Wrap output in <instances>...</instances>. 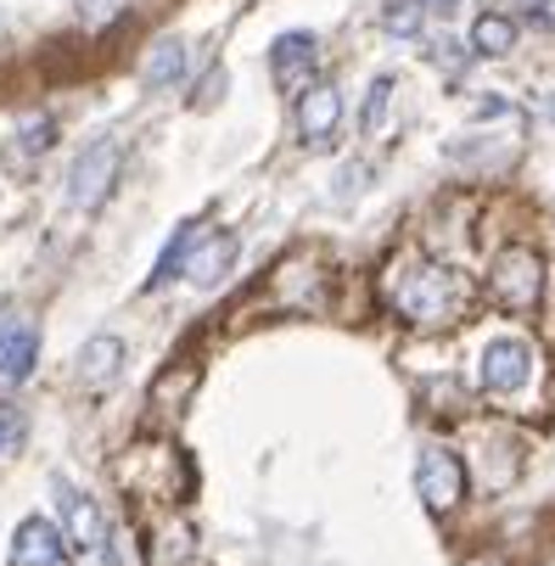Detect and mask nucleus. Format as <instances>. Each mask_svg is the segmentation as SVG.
<instances>
[{"label": "nucleus", "mask_w": 555, "mask_h": 566, "mask_svg": "<svg viewBox=\"0 0 555 566\" xmlns=\"http://www.w3.org/2000/svg\"><path fill=\"white\" fill-rule=\"evenodd\" d=\"M471 297H478L471 275L443 259H427V253H399L381 275V303L392 308V319H405L421 337L460 326L471 314Z\"/></svg>", "instance_id": "1"}, {"label": "nucleus", "mask_w": 555, "mask_h": 566, "mask_svg": "<svg viewBox=\"0 0 555 566\" xmlns=\"http://www.w3.org/2000/svg\"><path fill=\"white\" fill-rule=\"evenodd\" d=\"M118 482L135 500H157V505H180L191 494V465L175 443H135L129 454H118Z\"/></svg>", "instance_id": "2"}, {"label": "nucleus", "mask_w": 555, "mask_h": 566, "mask_svg": "<svg viewBox=\"0 0 555 566\" xmlns=\"http://www.w3.org/2000/svg\"><path fill=\"white\" fill-rule=\"evenodd\" d=\"M544 286H549V270H544V259L527 248V241H511V248L494 253V264H489V303L494 308H505V314H538Z\"/></svg>", "instance_id": "3"}, {"label": "nucleus", "mask_w": 555, "mask_h": 566, "mask_svg": "<svg viewBox=\"0 0 555 566\" xmlns=\"http://www.w3.org/2000/svg\"><path fill=\"white\" fill-rule=\"evenodd\" d=\"M118 169H124V140H118V135L91 140L85 151L73 157V169H67V208H78V213H96V208L113 197Z\"/></svg>", "instance_id": "4"}, {"label": "nucleus", "mask_w": 555, "mask_h": 566, "mask_svg": "<svg viewBox=\"0 0 555 566\" xmlns=\"http://www.w3.org/2000/svg\"><path fill=\"white\" fill-rule=\"evenodd\" d=\"M416 494L432 516H449L465 494H471V465L449 449V443H427L416 454Z\"/></svg>", "instance_id": "5"}, {"label": "nucleus", "mask_w": 555, "mask_h": 566, "mask_svg": "<svg viewBox=\"0 0 555 566\" xmlns=\"http://www.w3.org/2000/svg\"><path fill=\"white\" fill-rule=\"evenodd\" d=\"M264 297L275 308H286V314H314V308H326V297H332V270H321L308 253H292V259H281L270 270Z\"/></svg>", "instance_id": "6"}, {"label": "nucleus", "mask_w": 555, "mask_h": 566, "mask_svg": "<svg viewBox=\"0 0 555 566\" xmlns=\"http://www.w3.org/2000/svg\"><path fill=\"white\" fill-rule=\"evenodd\" d=\"M483 387L494 398H522L538 387V348L527 337H494L483 348Z\"/></svg>", "instance_id": "7"}, {"label": "nucleus", "mask_w": 555, "mask_h": 566, "mask_svg": "<svg viewBox=\"0 0 555 566\" xmlns=\"http://www.w3.org/2000/svg\"><path fill=\"white\" fill-rule=\"evenodd\" d=\"M56 516H62L67 549H78V555H102L107 549V516H102V505L91 494H78V489H67V482H56Z\"/></svg>", "instance_id": "8"}, {"label": "nucleus", "mask_w": 555, "mask_h": 566, "mask_svg": "<svg viewBox=\"0 0 555 566\" xmlns=\"http://www.w3.org/2000/svg\"><path fill=\"white\" fill-rule=\"evenodd\" d=\"M292 118H297V135H303L308 146L337 140V129H343V91L332 85V78H314V85L297 96Z\"/></svg>", "instance_id": "9"}, {"label": "nucleus", "mask_w": 555, "mask_h": 566, "mask_svg": "<svg viewBox=\"0 0 555 566\" xmlns=\"http://www.w3.org/2000/svg\"><path fill=\"white\" fill-rule=\"evenodd\" d=\"M314 67H321V40H314L308 29H292L270 45V73H275V85L281 91H308L314 85Z\"/></svg>", "instance_id": "10"}, {"label": "nucleus", "mask_w": 555, "mask_h": 566, "mask_svg": "<svg viewBox=\"0 0 555 566\" xmlns=\"http://www.w3.org/2000/svg\"><path fill=\"white\" fill-rule=\"evenodd\" d=\"M197 560V527L186 511H164L146 527V566H191Z\"/></svg>", "instance_id": "11"}, {"label": "nucleus", "mask_w": 555, "mask_h": 566, "mask_svg": "<svg viewBox=\"0 0 555 566\" xmlns=\"http://www.w3.org/2000/svg\"><path fill=\"white\" fill-rule=\"evenodd\" d=\"M124 359H129L124 337H113V332H96L85 348H78V359H73V381L85 387V392H107V387L124 376Z\"/></svg>", "instance_id": "12"}, {"label": "nucleus", "mask_w": 555, "mask_h": 566, "mask_svg": "<svg viewBox=\"0 0 555 566\" xmlns=\"http://www.w3.org/2000/svg\"><path fill=\"white\" fill-rule=\"evenodd\" d=\"M62 555H67L62 527L45 522V516H29V522H18V533H12L7 566H62Z\"/></svg>", "instance_id": "13"}, {"label": "nucleus", "mask_w": 555, "mask_h": 566, "mask_svg": "<svg viewBox=\"0 0 555 566\" xmlns=\"http://www.w3.org/2000/svg\"><path fill=\"white\" fill-rule=\"evenodd\" d=\"M34 359H40V332L29 319H7L0 326V392H12L34 376Z\"/></svg>", "instance_id": "14"}, {"label": "nucleus", "mask_w": 555, "mask_h": 566, "mask_svg": "<svg viewBox=\"0 0 555 566\" xmlns=\"http://www.w3.org/2000/svg\"><path fill=\"white\" fill-rule=\"evenodd\" d=\"M197 381H202V365L197 359H180V365H169V370H157L151 376V392H146V403L164 421H180L186 416V403L197 398Z\"/></svg>", "instance_id": "15"}, {"label": "nucleus", "mask_w": 555, "mask_h": 566, "mask_svg": "<svg viewBox=\"0 0 555 566\" xmlns=\"http://www.w3.org/2000/svg\"><path fill=\"white\" fill-rule=\"evenodd\" d=\"M235 253H242V235L235 230H208L202 241H197V253H191V264H186V281L191 286H219L224 275H230V264H235Z\"/></svg>", "instance_id": "16"}, {"label": "nucleus", "mask_w": 555, "mask_h": 566, "mask_svg": "<svg viewBox=\"0 0 555 566\" xmlns=\"http://www.w3.org/2000/svg\"><path fill=\"white\" fill-rule=\"evenodd\" d=\"M208 235V224L202 219H186L180 230H175V241L164 248V259H157V270L146 275V292H164L169 281H180L186 275V264H191V253H197V241Z\"/></svg>", "instance_id": "17"}, {"label": "nucleus", "mask_w": 555, "mask_h": 566, "mask_svg": "<svg viewBox=\"0 0 555 566\" xmlns=\"http://www.w3.org/2000/svg\"><path fill=\"white\" fill-rule=\"evenodd\" d=\"M140 78H146L151 91H175L180 78H186V45L180 40H157L146 51V62H140Z\"/></svg>", "instance_id": "18"}, {"label": "nucleus", "mask_w": 555, "mask_h": 566, "mask_svg": "<svg viewBox=\"0 0 555 566\" xmlns=\"http://www.w3.org/2000/svg\"><path fill=\"white\" fill-rule=\"evenodd\" d=\"M516 18L511 12H483L478 23H471V51L478 56H511L516 51Z\"/></svg>", "instance_id": "19"}, {"label": "nucleus", "mask_w": 555, "mask_h": 566, "mask_svg": "<svg viewBox=\"0 0 555 566\" xmlns=\"http://www.w3.org/2000/svg\"><path fill=\"white\" fill-rule=\"evenodd\" d=\"M392 91H399V78L392 73H376L370 78V91H365V102H359V135H381L387 129V113H392Z\"/></svg>", "instance_id": "20"}, {"label": "nucleus", "mask_w": 555, "mask_h": 566, "mask_svg": "<svg viewBox=\"0 0 555 566\" xmlns=\"http://www.w3.org/2000/svg\"><path fill=\"white\" fill-rule=\"evenodd\" d=\"M427 7L421 0H387L381 7V29L392 34V40H421V29H427Z\"/></svg>", "instance_id": "21"}, {"label": "nucleus", "mask_w": 555, "mask_h": 566, "mask_svg": "<svg viewBox=\"0 0 555 566\" xmlns=\"http://www.w3.org/2000/svg\"><path fill=\"white\" fill-rule=\"evenodd\" d=\"M129 12V0H73V18L85 23V29H107Z\"/></svg>", "instance_id": "22"}, {"label": "nucleus", "mask_w": 555, "mask_h": 566, "mask_svg": "<svg viewBox=\"0 0 555 566\" xmlns=\"http://www.w3.org/2000/svg\"><path fill=\"white\" fill-rule=\"evenodd\" d=\"M51 140H56V124H51V118H29V124L18 129V146H12V157H40Z\"/></svg>", "instance_id": "23"}, {"label": "nucleus", "mask_w": 555, "mask_h": 566, "mask_svg": "<svg viewBox=\"0 0 555 566\" xmlns=\"http://www.w3.org/2000/svg\"><path fill=\"white\" fill-rule=\"evenodd\" d=\"M23 438H29V416H23V403H7V398H0V454H12Z\"/></svg>", "instance_id": "24"}, {"label": "nucleus", "mask_w": 555, "mask_h": 566, "mask_svg": "<svg viewBox=\"0 0 555 566\" xmlns=\"http://www.w3.org/2000/svg\"><path fill=\"white\" fill-rule=\"evenodd\" d=\"M471 56H478V51H465L460 40H432V62H438L449 78H465V73H471Z\"/></svg>", "instance_id": "25"}, {"label": "nucleus", "mask_w": 555, "mask_h": 566, "mask_svg": "<svg viewBox=\"0 0 555 566\" xmlns=\"http://www.w3.org/2000/svg\"><path fill=\"white\" fill-rule=\"evenodd\" d=\"M511 18L533 23L538 34H555V0H511Z\"/></svg>", "instance_id": "26"}, {"label": "nucleus", "mask_w": 555, "mask_h": 566, "mask_svg": "<svg viewBox=\"0 0 555 566\" xmlns=\"http://www.w3.org/2000/svg\"><path fill=\"white\" fill-rule=\"evenodd\" d=\"M421 7H427L432 18H449V12H460V0H421Z\"/></svg>", "instance_id": "27"}, {"label": "nucleus", "mask_w": 555, "mask_h": 566, "mask_svg": "<svg viewBox=\"0 0 555 566\" xmlns=\"http://www.w3.org/2000/svg\"><path fill=\"white\" fill-rule=\"evenodd\" d=\"M460 566H505V555H489V549H483V555H465Z\"/></svg>", "instance_id": "28"}, {"label": "nucleus", "mask_w": 555, "mask_h": 566, "mask_svg": "<svg viewBox=\"0 0 555 566\" xmlns=\"http://www.w3.org/2000/svg\"><path fill=\"white\" fill-rule=\"evenodd\" d=\"M544 566H555V555H549V560H544Z\"/></svg>", "instance_id": "29"}]
</instances>
